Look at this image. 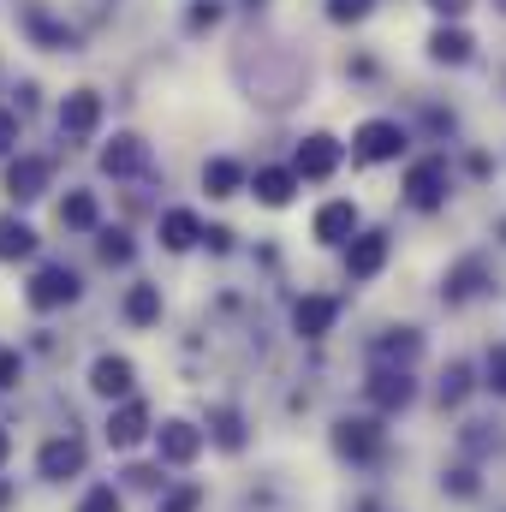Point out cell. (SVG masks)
I'll return each instance as SVG.
<instances>
[{
  "mask_svg": "<svg viewBox=\"0 0 506 512\" xmlns=\"http://www.w3.org/2000/svg\"><path fill=\"white\" fill-rule=\"evenodd\" d=\"M352 149H358V161H399L405 155V126L399 120H364Z\"/></svg>",
  "mask_w": 506,
  "mask_h": 512,
  "instance_id": "1",
  "label": "cell"
},
{
  "mask_svg": "<svg viewBox=\"0 0 506 512\" xmlns=\"http://www.w3.org/2000/svg\"><path fill=\"white\" fill-rule=\"evenodd\" d=\"M405 197H411V209H441L447 203V161H411V173H405Z\"/></svg>",
  "mask_w": 506,
  "mask_h": 512,
  "instance_id": "2",
  "label": "cell"
},
{
  "mask_svg": "<svg viewBox=\"0 0 506 512\" xmlns=\"http://www.w3.org/2000/svg\"><path fill=\"white\" fill-rule=\"evenodd\" d=\"M334 167H340V143H334V137H322V131H316V137H304V143H298V161H292V173H298V179H328Z\"/></svg>",
  "mask_w": 506,
  "mask_h": 512,
  "instance_id": "3",
  "label": "cell"
},
{
  "mask_svg": "<svg viewBox=\"0 0 506 512\" xmlns=\"http://www.w3.org/2000/svg\"><path fill=\"white\" fill-rule=\"evenodd\" d=\"M78 298V274L72 268H42L36 280H30V304L36 310H60V304H72Z\"/></svg>",
  "mask_w": 506,
  "mask_h": 512,
  "instance_id": "4",
  "label": "cell"
},
{
  "mask_svg": "<svg viewBox=\"0 0 506 512\" xmlns=\"http://www.w3.org/2000/svg\"><path fill=\"white\" fill-rule=\"evenodd\" d=\"M471 30H459V24H435V36H429V60L435 66H465L471 60Z\"/></svg>",
  "mask_w": 506,
  "mask_h": 512,
  "instance_id": "5",
  "label": "cell"
},
{
  "mask_svg": "<svg viewBox=\"0 0 506 512\" xmlns=\"http://www.w3.org/2000/svg\"><path fill=\"white\" fill-rule=\"evenodd\" d=\"M316 239H322V245L358 239V209H352V203H322V209H316Z\"/></svg>",
  "mask_w": 506,
  "mask_h": 512,
  "instance_id": "6",
  "label": "cell"
},
{
  "mask_svg": "<svg viewBox=\"0 0 506 512\" xmlns=\"http://www.w3.org/2000/svg\"><path fill=\"white\" fill-rule=\"evenodd\" d=\"M161 459L167 465H191L197 453H203V429H191V423H161Z\"/></svg>",
  "mask_w": 506,
  "mask_h": 512,
  "instance_id": "7",
  "label": "cell"
},
{
  "mask_svg": "<svg viewBox=\"0 0 506 512\" xmlns=\"http://www.w3.org/2000/svg\"><path fill=\"white\" fill-rule=\"evenodd\" d=\"M381 262H387V233H358L352 251H346V274L370 280V274H381Z\"/></svg>",
  "mask_w": 506,
  "mask_h": 512,
  "instance_id": "8",
  "label": "cell"
},
{
  "mask_svg": "<svg viewBox=\"0 0 506 512\" xmlns=\"http://www.w3.org/2000/svg\"><path fill=\"white\" fill-rule=\"evenodd\" d=\"M42 185H48V161H36V155H18V161L6 167V191H12L18 203L42 197Z\"/></svg>",
  "mask_w": 506,
  "mask_h": 512,
  "instance_id": "9",
  "label": "cell"
},
{
  "mask_svg": "<svg viewBox=\"0 0 506 512\" xmlns=\"http://www.w3.org/2000/svg\"><path fill=\"white\" fill-rule=\"evenodd\" d=\"M334 316H340V304H334V298H298V310H292V322H298V334H304V340H322V334L334 328Z\"/></svg>",
  "mask_w": 506,
  "mask_h": 512,
  "instance_id": "10",
  "label": "cell"
},
{
  "mask_svg": "<svg viewBox=\"0 0 506 512\" xmlns=\"http://www.w3.org/2000/svg\"><path fill=\"white\" fill-rule=\"evenodd\" d=\"M36 465H42V477L66 483V477H78V471H84V447H78V441H48Z\"/></svg>",
  "mask_w": 506,
  "mask_h": 512,
  "instance_id": "11",
  "label": "cell"
},
{
  "mask_svg": "<svg viewBox=\"0 0 506 512\" xmlns=\"http://www.w3.org/2000/svg\"><path fill=\"white\" fill-rule=\"evenodd\" d=\"M143 435H149V411H143L137 399H126V405L108 417V441H114V447H137Z\"/></svg>",
  "mask_w": 506,
  "mask_h": 512,
  "instance_id": "12",
  "label": "cell"
},
{
  "mask_svg": "<svg viewBox=\"0 0 506 512\" xmlns=\"http://www.w3.org/2000/svg\"><path fill=\"white\" fill-rule=\"evenodd\" d=\"M334 447H340L346 459H370V453L381 447V429L376 423H352V417H346V423L334 429Z\"/></svg>",
  "mask_w": 506,
  "mask_h": 512,
  "instance_id": "13",
  "label": "cell"
},
{
  "mask_svg": "<svg viewBox=\"0 0 506 512\" xmlns=\"http://www.w3.org/2000/svg\"><path fill=\"white\" fill-rule=\"evenodd\" d=\"M102 120V102L90 96V90H78V96H66V108H60V126L72 131V137H90Z\"/></svg>",
  "mask_w": 506,
  "mask_h": 512,
  "instance_id": "14",
  "label": "cell"
},
{
  "mask_svg": "<svg viewBox=\"0 0 506 512\" xmlns=\"http://www.w3.org/2000/svg\"><path fill=\"white\" fill-rule=\"evenodd\" d=\"M90 387H96V393H108V399L131 393V364H126V358H96V370H90Z\"/></svg>",
  "mask_w": 506,
  "mask_h": 512,
  "instance_id": "15",
  "label": "cell"
},
{
  "mask_svg": "<svg viewBox=\"0 0 506 512\" xmlns=\"http://www.w3.org/2000/svg\"><path fill=\"white\" fill-rule=\"evenodd\" d=\"M161 239H167V251H191V245L203 239V227H197L191 209H173V215L161 221Z\"/></svg>",
  "mask_w": 506,
  "mask_h": 512,
  "instance_id": "16",
  "label": "cell"
},
{
  "mask_svg": "<svg viewBox=\"0 0 506 512\" xmlns=\"http://www.w3.org/2000/svg\"><path fill=\"white\" fill-rule=\"evenodd\" d=\"M370 399L387 405V411H393V405H411V376H405V370H381L376 382H370Z\"/></svg>",
  "mask_w": 506,
  "mask_h": 512,
  "instance_id": "17",
  "label": "cell"
},
{
  "mask_svg": "<svg viewBox=\"0 0 506 512\" xmlns=\"http://www.w3.org/2000/svg\"><path fill=\"white\" fill-rule=\"evenodd\" d=\"M292 185H298V173H280V167H262V173H256V197H262L268 209L292 203Z\"/></svg>",
  "mask_w": 506,
  "mask_h": 512,
  "instance_id": "18",
  "label": "cell"
},
{
  "mask_svg": "<svg viewBox=\"0 0 506 512\" xmlns=\"http://www.w3.org/2000/svg\"><path fill=\"white\" fill-rule=\"evenodd\" d=\"M30 251H36V233H30L24 221L0 215V262H12V256H30Z\"/></svg>",
  "mask_w": 506,
  "mask_h": 512,
  "instance_id": "19",
  "label": "cell"
},
{
  "mask_svg": "<svg viewBox=\"0 0 506 512\" xmlns=\"http://www.w3.org/2000/svg\"><path fill=\"white\" fill-rule=\"evenodd\" d=\"M102 167L108 173H137L143 167V143L137 137H114V149H102Z\"/></svg>",
  "mask_w": 506,
  "mask_h": 512,
  "instance_id": "20",
  "label": "cell"
},
{
  "mask_svg": "<svg viewBox=\"0 0 506 512\" xmlns=\"http://www.w3.org/2000/svg\"><path fill=\"white\" fill-rule=\"evenodd\" d=\"M126 316L131 322H155V316H161V292H155V286H131Z\"/></svg>",
  "mask_w": 506,
  "mask_h": 512,
  "instance_id": "21",
  "label": "cell"
},
{
  "mask_svg": "<svg viewBox=\"0 0 506 512\" xmlns=\"http://www.w3.org/2000/svg\"><path fill=\"white\" fill-rule=\"evenodd\" d=\"M203 185H209L215 197H233V191H239V167H233V161H209V167H203Z\"/></svg>",
  "mask_w": 506,
  "mask_h": 512,
  "instance_id": "22",
  "label": "cell"
},
{
  "mask_svg": "<svg viewBox=\"0 0 506 512\" xmlns=\"http://www.w3.org/2000/svg\"><path fill=\"white\" fill-rule=\"evenodd\" d=\"M60 221H66V227H96V197H84V191L66 197V203H60Z\"/></svg>",
  "mask_w": 506,
  "mask_h": 512,
  "instance_id": "23",
  "label": "cell"
},
{
  "mask_svg": "<svg viewBox=\"0 0 506 512\" xmlns=\"http://www.w3.org/2000/svg\"><path fill=\"white\" fill-rule=\"evenodd\" d=\"M78 512H126V501L102 483V489H90V495H84V507H78Z\"/></svg>",
  "mask_w": 506,
  "mask_h": 512,
  "instance_id": "24",
  "label": "cell"
},
{
  "mask_svg": "<svg viewBox=\"0 0 506 512\" xmlns=\"http://www.w3.org/2000/svg\"><path fill=\"white\" fill-rule=\"evenodd\" d=\"M465 382H471V376H465V364H453V370L441 376V405H459V399H465Z\"/></svg>",
  "mask_w": 506,
  "mask_h": 512,
  "instance_id": "25",
  "label": "cell"
},
{
  "mask_svg": "<svg viewBox=\"0 0 506 512\" xmlns=\"http://www.w3.org/2000/svg\"><path fill=\"white\" fill-rule=\"evenodd\" d=\"M477 280H483V262H465V268L453 274V286H447V292H453V298H471V292H477Z\"/></svg>",
  "mask_w": 506,
  "mask_h": 512,
  "instance_id": "26",
  "label": "cell"
},
{
  "mask_svg": "<svg viewBox=\"0 0 506 512\" xmlns=\"http://www.w3.org/2000/svg\"><path fill=\"white\" fill-rule=\"evenodd\" d=\"M364 12H370V0H328V18L334 24H358Z\"/></svg>",
  "mask_w": 506,
  "mask_h": 512,
  "instance_id": "27",
  "label": "cell"
},
{
  "mask_svg": "<svg viewBox=\"0 0 506 512\" xmlns=\"http://www.w3.org/2000/svg\"><path fill=\"white\" fill-rule=\"evenodd\" d=\"M489 387H495V393H506V346H495V352H489Z\"/></svg>",
  "mask_w": 506,
  "mask_h": 512,
  "instance_id": "28",
  "label": "cell"
},
{
  "mask_svg": "<svg viewBox=\"0 0 506 512\" xmlns=\"http://www.w3.org/2000/svg\"><path fill=\"white\" fill-rule=\"evenodd\" d=\"M12 143H18V114H6V108H0V155H6Z\"/></svg>",
  "mask_w": 506,
  "mask_h": 512,
  "instance_id": "29",
  "label": "cell"
},
{
  "mask_svg": "<svg viewBox=\"0 0 506 512\" xmlns=\"http://www.w3.org/2000/svg\"><path fill=\"white\" fill-rule=\"evenodd\" d=\"M215 423H221V447H239V441H245V435H239V417H227V411H221Z\"/></svg>",
  "mask_w": 506,
  "mask_h": 512,
  "instance_id": "30",
  "label": "cell"
},
{
  "mask_svg": "<svg viewBox=\"0 0 506 512\" xmlns=\"http://www.w3.org/2000/svg\"><path fill=\"white\" fill-rule=\"evenodd\" d=\"M197 501H203L197 489H179V495H173V501H167L161 512H197Z\"/></svg>",
  "mask_w": 506,
  "mask_h": 512,
  "instance_id": "31",
  "label": "cell"
},
{
  "mask_svg": "<svg viewBox=\"0 0 506 512\" xmlns=\"http://www.w3.org/2000/svg\"><path fill=\"white\" fill-rule=\"evenodd\" d=\"M429 6H435V12H441V18H453V24H459V18H465V12H471V0H429Z\"/></svg>",
  "mask_w": 506,
  "mask_h": 512,
  "instance_id": "32",
  "label": "cell"
},
{
  "mask_svg": "<svg viewBox=\"0 0 506 512\" xmlns=\"http://www.w3.org/2000/svg\"><path fill=\"white\" fill-rule=\"evenodd\" d=\"M102 256H108V262H126V256H131V245L120 239V233H108V239H102Z\"/></svg>",
  "mask_w": 506,
  "mask_h": 512,
  "instance_id": "33",
  "label": "cell"
},
{
  "mask_svg": "<svg viewBox=\"0 0 506 512\" xmlns=\"http://www.w3.org/2000/svg\"><path fill=\"white\" fill-rule=\"evenodd\" d=\"M18 382V352H0V387Z\"/></svg>",
  "mask_w": 506,
  "mask_h": 512,
  "instance_id": "34",
  "label": "cell"
},
{
  "mask_svg": "<svg viewBox=\"0 0 506 512\" xmlns=\"http://www.w3.org/2000/svg\"><path fill=\"white\" fill-rule=\"evenodd\" d=\"M131 483H137V489H155V477H161V471H149V465H137V471H126Z\"/></svg>",
  "mask_w": 506,
  "mask_h": 512,
  "instance_id": "35",
  "label": "cell"
},
{
  "mask_svg": "<svg viewBox=\"0 0 506 512\" xmlns=\"http://www.w3.org/2000/svg\"><path fill=\"white\" fill-rule=\"evenodd\" d=\"M6 501H12V489H6V483H0V507H6Z\"/></svg>",
  "mask_w": 506,
  "mask_h": 512,
  "instance_id": "36",
  "label": "cell"
},
{
  "mask_svg": "<svg viewBox=\"0 0 506 512\" xmlns=\"http://www.w3.org/2000/svg\"><path fill=\"white\" fill-rule=\"evenodd\" d=\"M6 447H12V441H6V429H0V459H6Z\"/></svg>",
  "mask_w": 506,
  "mask_h": 512,
  "instance_id": "37",
  "label": "cell"
},
{
  "mask_svg": "<svg viewBox=\"0 0 506 512\" xmlns=\"http://www.w3.org/2000/svg\"><path fill=\"white\" fill-rule=\"evenodd\" d=\"M495 6H501V12H506V0H495Z\"/></svg>",
  "mask_w": 506,
  "mask_h": 512,
  "instance_id": "38",
  "label": "cell"
}]
</instances>
